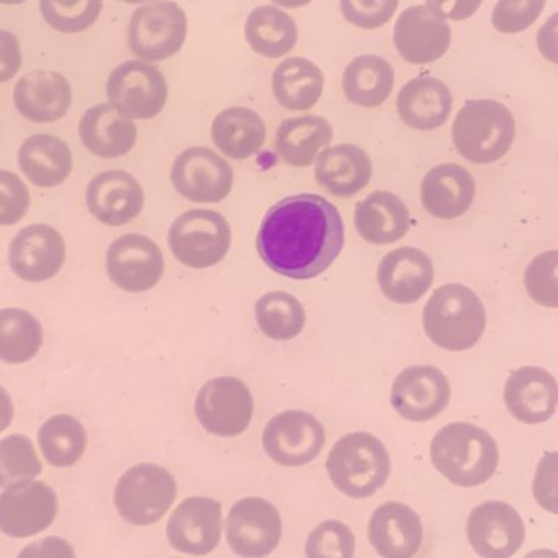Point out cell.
Returning a JSON list of instances; mask_svg holds the SVG:
<instances>
[{"instance_id":"cell-47","label":"cell","mask_w":558,"mask_h":558,"mask_svg":"<svg viewBox=\"0 0 558 558\" xmlns=\"http://www.w3.org/2000/svg\"><path fill=\"white\" fill-rule=\"evenodd\" d=\"M533 494L541 508L558 514V451L547 452L537 464Z\"/></svg>"},{"instance_id":"cell-32","label":"cell","mask_w":558,"mask_h":558,"mask_svg":"<svg viewBox=\"0 0 558 558\" xmlns=\"http://www.w3.org/2000/svg\"><path fill=\"white\" fill-rule=\"evenodd\" d=\"M333 140V130L325 118H289L282 121L275 137L279 159L291 167H308L317 160L318 153Z\"/></svg>"},{"instance_id":"cell-19","label":"cell","mask_w":558,"mask_h":558,"mask_svg":"<svg viewBox=\"0 0 558 558\" xmlns=\"http://www.w3.org/2000/svg\"><path fill=\"white\" fill-rule=\"evenodd\" d=\"M451 38L448 22L426 5L403 10L393 26V45L410 64L438 61L449 51Z\"/></svg>"},{"instance_id":"cell-5","label":"cell","mask_w":558,"mask_h":558,"mask_svg":"<svg viewBox=\"0 0 558 558\" xmlns=\"http://www.w3.org/2000/svg\"><path fill=\"white\" fill-rule=\"evenodd\" d=\"M327 472L331 484L341 494L350 498H367L383 488L389 478V451L371 433H350L331 448Z\"/></svg>"},{"instance_id":"cell-24","label":"cell","mask_w":558,"mask_h":558,"mask_svg":"<svg viewBox=\"0 0 558 558\" xmlns=\"http://www.w3.org/2000/svg\"><path fill=\"white\" fill-rule=\"evenodd\" d=\"M13 104L19 113L33 123H54L71 108V84L59 72H28L16 82Z\"/></svg>"},{"instance_id":"cell-10","label":"cell","mask_w":558,"mask_h":558,"mask_svg":"<svg viewBox=\"0 0 558 558\" xmlns=\"http://www.w3.org/2000/svg\"><path fill=\"white\" fill-rule=\"evenodd\" d=\"M107 95L110 104L131 120H150L166 107L169 87L156 65L126 61L108 77Z\"/></svg>"},{"instance_id":"cell-13","label":"cell","mask_w":558,"mask_h":558,"mask_svg":"<svg viewBox=\"0 0 558 558\" xmlns=\"http://www.w3.org/2000/svg\"><path fill=\"white\" fill-rule=\"evenodd\" d=\"M226 534L235 556L265 558L275 553L281 541V517L270 501L258 497L244 498L229 511Z\"/></svg>"},{"instance_id":"cell-29","label":"cell","mask_w":558,"mask_h":558,"mask_svg":"<svg viewBox=\"0 0 558 558\" xmlns=\"http://www.w3.org/2000/svg\"><path fill=\"white\" fill-rule=\"evenodd\" d=\"M373 179L369 156L353 144H338L318 154L315 180L333 196L348 198L366 189Z\"/></svg>"},{"instance_id":"cell-15","label":"cell","mask_w":558,"mask_h":558,"mask_svg":"<svg viewBox=\"0 0 558 558\" xmlns=\"http://www.w3.org/2000/svg\"><path fill=\"white\" fill-rule=\"evenodd\" d=\"M163 255L153 239L141 234L118 238L107 252L111 282L126 292H146L163 277Z\"/></svg>"},{"instance_id":"cell-17","label":"cell","mask_w":558,"mask_h":558,"mask_svg":"<svg viewBox=\"0 0 558 558\" xmlns=\"http://www.w3.org/2000/svg\"><path fill=\"white\" fill-rule=\"evenodd\" d=\"M58 514V497L43 482H22L0 495V531L5 536H35L51 526Z\"/></svg>"},{"instance_id":"cell-2","label":"cell","mask_w":558,"mask_h":558,"mask_svg":"<svg viewBox=\"0 0 558 558\" xmlns=\"http://www.w3.org/2000/svg\"><path fill=\"white\" fill-rule=\"evenodd\" d=\"M436 471L458 487L487 484L498 469L500 452L490 433L468 422L449 423L429 446Z\"/></svg>"},{"instance_id":"cell-48","label":"cell","mask_w":558,"mask_h":558,"mask_svg":"<svg viewBox=\"0 0 558 558\" xmlns=\"http://www.w3.org/2000/svg\"><path fill=\"white\" fill-rule=\"evenodd\" d=\"M22 61V48L16 36L0 29V84L12 81L19 74Z\"/></svg>"},{"instance_id":"cell-4","label":"cell","mask_w":558,"mask_h":558,"mask_svg":"<svg viewBox=\"0 0 558 558\" xmlns=\"http://www.w3.org/2000/svg\"><path fill=\"white\" fill-rule=\"evenodd\" d=\"M517 136L513 114L500 101L469 100L452 123V143L459 156L478 166L507 156Z\"/></svg>"},{"instance_id":"cell-46","label":"cell","mask_w":558,"mask_h":558,"mask_svg":"<svg viewBox=\"0 0 558 558\" xmlns=\"http://www.w3.org/2000/svg\"><path fill=\"white\" fill-rule=\"evenodd\" d=\"M28 189L23 180L9 170H0V226H13L25 218L29 209Z\"/></svg>"},{"instance_id":"cell-28","label":"cell","mask_w":558,"mask_h":558,"mask_svg":"<svg viewBox=\"0 0 558 558\" xmlns=\"http://www.w3.org/2000/svg\"><path fill=\"white\" fill-rule=\"evenodd\" d=\"M451 110V90L432 75H420L407 82L397 97L399 117L416 131L438 130L448 121Z\"/></svg>"},{"instance_id":"cell-39","label":"cell","mask_w":558,"mask_h":558,"mask_svg":"<svg viewBox=\"0 0 558 558\" xmlns=\"http://www.w3.org/2000/svg\"><path fill=\"white\" fill-rule=\"evenodd\" d=\"M255 318L265 337L275 341L294 340L304 330L305 311L288 292H267L255 304Z\"/></svg>"},{"instance_id":"cell-14","label":"cell","mask_w":558,"mask_h":558,"mask_svg":"<svg viewBox=\"0 0 558 558\" xmlns=\"http://www.w3.org/2000/svg\"><path fill=\"white\" fill-rule=\"evenodd\" d=\"M451 400V384L435 366H410L396 377L390 403L402 418L423 423L445 412Z\"/></svg>"},{"instance_id":"cell-35","label":"cell","mask_w":558,"mask_h":558,"mask_svg":"<svg viewBox=\"0 0 558 558\" xmlns=\"http://www.w3.org/2000/svg\"><path fill=\"white\" fill-rule=\"evenodd\" d=\"M392 65L379 56L366 54L353 59L343 72L344 97L363 108H377L387 101L393 90Z\"/></svg>"},{"instance_id":"cell-55","label":"cell","mask_w":558,"mask_h":558,"mask_svg":"<svg viewBox=\"0 0 558 558\" xmlns=\"http://www.w3.org/2000/svg\"><path fill=\"white\" fill-rule=\"evenodd\" d=\"M26 2V0H0L3 5H19V3Z\"/></svg>"},{"instance_id":"cell-21","label":"cell","mask_w":558,"mask_h":558,"mask_svg":"<svg viewBox=\"0 0 558 558\" xmlns=\"http://www.w3.org/2000/svg\"><path fill=\"white\" fill-rule=\"evenodd\" d=\"M87 206L101 225L120 228L130 225L143 211L144 190L131 173L108 170L88 183Z\"/></svg>"},{"instance_id":"cell-36","label":"cell","mask_w":558,"mask_h":558,"mask_svg":"<svg viewBox=\"0 0 558 558\" xmlns=\"http://www.w3.org/2000/svg\"><path fill=\"white\" fill-rule=\"evenodd\" d=\"M245 39L257 54L278 59L292 51L298 43V25L278 7H257L245 22Z\"/></svg>"},{"instance_id":"cell-25","label":"cell","mask_w":558,"mask_h":558,"mask_svg":"<svg viewBox=\"0 0 558 558\" xmlns=\"http://www.w3.org/2000/svg\"><path fill=\"white\" fill-rule=\"evenodd\" d=\"M369 543L383 558H413L423 543L422 520L409 505H380L371 517Z\"/></svg>"},{"instance_id":"cell-38","label":"cell","mask_w":558,"mask_h":558,"mask_svg":"<svg viewBox=\"0 0 558 558\" xmlns=\"http://www.w3.org/2000/svg\"><path fill=\"white\" fill-rule=\"evenodd\" d=\"M38 445L49 464L71 468L87 448V433L74 416L54 415L39 428Z\"/></svg>"},{"instance_id":"cell-20","label":"cell","mask_w":558,"mask_h":558,"mask_svg":"<svg viewBox=\"0 0 558 558\" xmlns=\"http://www.w3.org/2000/svg\"><path fill=\"white\" fill-rule=\"evenodd\" d=\"M64 262V239L48 225L22 229L9 245L10 268L23 281H48L61 271Z\"/></svg>"},{"instance_id":"cell-1","label":"cell","mask_w":558,"mask_h":558,"mask_svg":"<svg viewBox=\"0 0 558 558\" xmlns=\"http://www.w3.org/2000/svg\"><path fill=\"white\" fill-rule=\"evenodd\" d=\"M338 209L318 195H295L271 206L262 221L257 251L281 277L312 279L327 271L343 251Z\"/></svg>"},{"instance_id":"cell-40","label":"cell","mask_w":558,"mask_h":558,"mask_svg":"<svg viewBox=\"0 0 558 558\" xmlns=\"http://www.w3.org/2000/svg\"><path fill=\"white\" fill-rule=\"evenodd\" d=\"M41 472V462L29 438L12 435L0 439V488L33 481Z\"/></svg>"},{"instance_id":"cell-42","label":"cell","mask_w":558,"mask_h":558,"mask_svg":"<svg viewBox=\"0 0 558 558\" xmlns=\"http://www.w3.org/2000/svg\"><path fill=\"white\" fill-rule=\"evenodd\" d=\"M353 531L341 521H324L318 524L305 543V558H353Z\"/></svg>"},{"instance_id":"cell-49","label":"cell","mask_w":558,"mask_h":558,"mask_svg":"<svg viewBox=\"0 0 558 558\" xmlns=\"http://www.w3.org/2000/svg\"><path fill=\"white\" fill-rule=\"evenodd\" d=\"M16 558H75V554L68 541L52 536L28 544Z\"/></svg>"},{"instance_id":"cell-30","label":"cell","mask_w":558,"mask_h":558,"mask_svg":"<svg viewBox=\"0 0 558 558\" xmlns=\"http://www.w3.org/2000/svg\"><path fill=\"white\" fill-rule=\"evenodd\" d=\"M357 234L373 245H390L405 238L410 213L405 203L390 192H374L354 209Z\"/></svg>"},{"instance_id":"cell-50","label":"cell","mask_w":558,"mask_h":558,"mask_svg":"<svg viewBox=\"0 0 558 558\" xmlns=\"http://www.w3.org/2000/svg\"><path fill=\"white\" fill-rule=\"evenodd\" d=\"M481 5L482 0H426L429 10L452 22L471 19Z\"/></svg>"},{"instance_id":"cell-43","label":"cell","mask_w":558,"mask_h":558,"mask_svg":"<svg viewBox=\"0 0 558 558\" xmlns=\"http://www.w3.org/2000/svg\"><path fill=\"white\" fill-rule=\"evenodd\" d=\"M527 294L544 307H558V251L537 255L524 274Z\"/></svg>"},{"instance_id":"cell-37","label":"cell","mask_w":558,"mask_h":558,"mask_svg":"<svg viewBox=\"0 0 558 558\" xmlns=\"http://www.w3.org/2000/svg\"><path fill=\"white\" fill-rule=\"evenodd\" d=\"M43 327L35 315L23 308L0 311V361L23 364L41 350Z\"/></svg>"},{"instance_id":"cell-34","label":"cell","mask_w":558,"mask_h":558,"mask_svg":"<svg viewBox=\"0 0 558 558\" xmlns=\"http://www.w3.org/2000/svg\"><path fill=\"white\" fill-rule=\"evenodd\" d=\"M324 74L305 58H289L275 69L271 87L281 107L291 111L314 108L324 94Z\"/></svg>"},{"instance_id":"cell-11","label":"cell","mask_w":558,"mask_h":558,"mask_svg":"<svg viewBox=\"0 0 558 558\" xmlns=\"http://www.w3.org/2000/svg\"><path fill=\"white\" fill-rule=\"evenodd\" d=\"M262 441L271 461L286 468H301L320 454L325 429L311 413L286 410L267 423Z\"/></svg>"},{"instance_id":"cell-31","label":"cell","mask_w":558,"mask_h":558,"mask_svg":"<svg viewBox=\"0 0 558 558\" xmlns=\"http://www.w3.org/2000/svg\"><path fill=\"white\" fill-rule=\"evenodd\" d=\"M19 166L26 179L39 189H52L72 172V153L68 144L51 134H35L22 144Z\"/></svg>"},{"instance_id":"cell-12","label":"cell","mask_w":558,"mask_h":558,"mask_svg":"<svg viewBox=\"0 0 558 558\" xmlns=\"http://www.w3.org/2000/svg\"><path fill=\"white\" fill-rule=\"evenodd\" d=\"M173 189L192 203H221L234 185V170L228 160L208 147L183 150L172 166Z\"/></svg>"},{"instance_id":"cell-6","label":"cell","mask_w":558,"mask_h":558,"mask_svg":"<svg viewBox=\"0 0 558 558\" xmlns=\"http://www.w3.org/2000/svg\"><path fill=\"white\" fill-rule=\"evenodd\" d=\"M231 242L228 219L211 209L183 213L169 231V247L173 257L193 270H205L225 260Z\"/></svg>"},{"instance_id":"cell-56","label":"cell","mask_w":558,"mask_h":558,"mask_svg":"<svg viewBox=\"0 0 558 558\" xmlns=\"http://www.w3.org/2000/svg\"><path fill=\"white\" fill-rule=\"evenodd\" d=\"M121 2H124V3H143V2H146V0H121Z\"/></svg>"},{"instance_id":"cell-44","label":"cell","mask_w":558,"mask_h":558,"mask_svg":"<svg viewBox=\"0 0 558 558\" xmlns=\"http://www.w3.org/2000/svg\"><path fill=\"white\" fill-rule=\"evenodd\" d=\"M544 7L546 0H498L492 22L500 33H521L537 22Z\"/></svg>"},{"instance_id":"cell-22","label":"cell","mask_w":558,"mask_h":558,"mask_svg":"<svg viewBox=\"0 0 558 558\" xmlns=\"http://www.w3.org/2000/svg\"><path fill=\"white\" fill-rule=\"evenodd\" d=\"M508 412L526 425H541L556 415L558 383L543 367L524 366L513 371L505 384Z\"/></svg>"},{"instance_id":"cell-3","label":"cell","mask_w":558,"mask_h":558,"mask_svg":"<svg viewBox=\"0 0 558 558\" xmlns=\"http://www.w3.org/2000/svg\"><path fill=\"white\" fill-rule=\"evenodd\" d=\"M487 312L481 298L464 284L441 286L423 308V328L436 347L465 351L481 341Z\"/></svg>"},{"instance_id":"cell-9","label":"cell","mask_w":558,"mask_h":558,"mask_svg":"<svg viewBox=\"0 0 558 558\" xmlns=\"http://www.w3.org/2000/svg\"><path fill=\"white\" fill-rule=\"evenodd\" d=\"M254 397L244 380L234 376L209 379L195 400V415L209 435L234 438L247 432L254 416Z\"/></svg>"},{"instance_id":"cell-33","label":"cell","mask_w":558,"mask_h":558,"mask_svg":"<svg viewBox=\"0 0 558 558\" xmlns=\"http://www.w3.org/2000/svg\"><path fill=\"white\" fill-rule=\"evenodd\" d=\"M213 143L229 159L245 160L258 153L267 137V128L257 111L245 107L222 110L213 121Z\"/></svg>"},{"instance_id":"cell-27","label":"cell","mask_w":558,"mask_h":558,"mask_svg":"<svg viewBox=\"0 0 558 558\" xmlns=\"http://www.w3.org/2000/svg\"><path fill=\"white\" fill-rule=\"evenodd\" d=\"M78 136L94 156L118 159L131 153L137 140V128L131 118L111 104L88 108L78 123Z\"/></svg>"},{"instance_id":"cell-7","label":"cell","mask_w":558,"mask_h":558,"mask_svg":"<svg viewBox=\"0 0 558 558\" xmlns=\"http://www.w3.org/2000/svg\"><path fill=\"white\" fill-rule=\"evenodd\" d=\"M177 498V482L157 464H137L124 472L114 488V507L128 523L149 526L162 520Z\"/></svg>"},{"instance_id":"cell-41","label":"cell","mask_w":558,"mask_h":558,"mask_svg":"<svg viewBox=\"0 0 558 558\" xmlns=\"http://www.w3.org/2000/svg\"><path fill=\"white\" fill-rule=\"evenodd\" d=\"M104 0H39L43 19L56 32L82 33L95 25Z\"/></svg>"},{"instance_id":"cell-53","label":"cell","mask_w":558,"mask_h":558,"mask_svg":"<svg viewBox=\"0 0 558 558\" xmlns=\"http://www.w3.org/2000/svg\"><path fill=\"white\" fill-rule=\"evenodd\" d=\"M271 2L284 7V9H301V7L308 5L312 0H271Z\"/></svg>"},{"instance_id":"cell-54","label":"cell","mask_w":558,"mask_h":558,"mask_svg":"<svg viewBox=\"0 0 558 558\" xmlns=\"http://www.w3.org/2000/svg\"><path fill=\"white\" fill-rule=\"evenodd\" d=\"M524 558H558V553L556 550L539 549L533 550V553L527 554Z\"/></svg>"},{"instance_id":"cell-8","label":"cell","mask_w":558,"mask_h":558,"mask_svg":"<svg viewBox=\"0 0 558 558\" xmlns=\"http://www.w3.org/2000/svg\"><path fill=\"white\" fill-rule=\"evenodd\" d=\"M189 20L179 3L154 0L131 16L128 43L144 62H159L177 54L185 45Z\"/></svg>"},{"instance_id":"cell-18","label":"cell","mask_w":558,"mask_h":558,"mask_svg":"<svg viewBox=\"0 0 558 558\" xmlns=\"http://www.w3.org/2000/svg\"><path fill=\"white\" fill-rule=\"evenodd\" d=\"M221 523L219 501L190 497L170 517L167 537L170 546L179 553L193 557L208 556L221 543Z\"/></svg>"},{"instance_id":"cell-23","label":"cell","mask_w":558,"mask_h":558,"mask_svg":"<svg viewBox=\"0 0 558 558\" xmlns=\"http://www.w3.org/2000/svg\"><path fill=\"white\" fill-rule=\"evenodd\" d=\"M435 268L425 252L413 247L389 252L377 267V284L389 301L413 304L432 288Z\"/></svg>"},{"instance_id":"cell-16","label":"cell","mask_w":558,"mask_h":558,"mask_svg":"<svg viewBox=\"0 0 558 558\" xmlns=\"http://www.w3.org/2000/svg\"><path fill=\"white\" fill-rule=\"evenodd\" d=\"M526 530L520 513L505 501H484L468 520V539L482 558H511L524 544Z\"/></svg>"},{"instance_id":"cell-45","label":"cell","mask_w":558,"mask_h":558,"mask_svg":"<svg viewBox=\"0 0 558 558\" xmlns=\"http://www.w3.org/2000/svg\"><path fill=\"white\" fill-rule=\"evenodd\" d=\"M399 0H340L341 13L351 25L377 29L390 22Z\"/></svg>"},{"instance_id":"cell-51","label":"cell","mask_w":558,"mask_h":558,"mask_svg":"<svg viewBox=\"0 0 558 558\" xmlns=\"http://www.w3.org/2000/svg\"><path fill=\"white\" fill-rule=\"evenodd\" d=\"M537 48L547 61L558 64V12L537 33Z\"/></svg>"},{"instance_id":"cell-26","label":"cell","mask_w":558,"mask_h":558,"mask_svg":"<svg viewBox=\"0 0 558 558\" xmlns=\"http://www.w3.org/2000/svg\"><path fill=\"white\" fill-rule=\"evenodd\" d=\"M422 205L433 218L451 221L471 209L475 180L458 163H441L426 173L422 182Z\"/></svg>"},{"instance_id":"cell-52","label":"cell","mask_w":558,"mask_h":558,"mask_svg":"<svg viewBox=\"0 0 558 558\" xmlns=\"http://www.w3.org/2000/svg\"><path fill=\"white\" fill-rule=\"evenodd\" d=\"M13 420V403L9 393L0 387V433L9 428Z\"/></svg>"}]
</instances>
